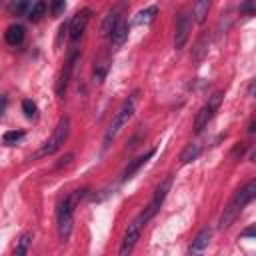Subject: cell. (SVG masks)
<instances>
[{
  "mask_svg": "<svg viewBox=\"0 0 256 256\" xmlns=\"http://www.w3.org/2000/svg\"><path fill=\"white\" fill-rule=\"evenodd\" d=\"M86 188L82 190H74L70 196H66L60 206H58V214H56V222H58V238L60 242H66L72 234V224H74V206L84 198Z\"/></svg>",
  "mask_w": 256,
  "mask_h": 256,
  "instance_id": "1",
  "label": "cell"
},
{
  "mask_svg": "<svg viewBox=\"0 0 256 256\" xmlns=\"http://www.w3.org/2000/svg\"><path fill=\"white\" fill-rule=\"evenodd\" d=\"M254 194H256V182L254 180H250L244 188H240L234 196H232V200L226 204V208H224V212H222V216H220V222H218V226L224 230V228H228L234 220H236V216L242 212V208L248 204V202H252V198H254Z\"/></svg>",
  "mask_w": 256,
  "mask_h": 256,
  "instance_id": "2",
  "label": "cell"
},
{
  "mask_svg": "<svg viewBox=\"0 0 256 256\" xmlns=\"http://www.w3.org/2000/svg\"><path fill=\"white\" fill-rule=\"evenodd\" d=\"M156 216V212L150 208V206H146V210L144 212H140L130 224H128V230H126V234H124V240H122V246H120V250H118V254L120 256H126V254H130L132 252V248L136 246V240L140 238V234H142V228L152 220Z\"/></svg>",
  "mask_w": 256,
  "mask_h": 256,
  "instance_id": "3",
  "label": "cell"
},
{
  "mask_svg": "<svg viewBox=\"0 0 256 256\" xmlns=\"http://www.w3.org/2000/svg\"><path fill=\"white\" fill-rule=\"evenodd\" d=\"M134 104H136V92L122 104V108L116 112V116H114V120L110 122V126H108V130H106V134H104V144H102V148L106 150L110 144H112V140L118 136V132L128 124V120H130V116L134 114Z\"/></svg>",
  "mask_w": 256,
  "mask_h": 256,
  "instance_id": "4",
  "label": "cell"
},
{
  "mask_svg": "<svg viewBox=\"0 0 256 256\" xmlns=\"http://www.w3.org/2000/svg\"><path fill=\"white\" fill-rule=\"evenodd\" d=\"M220 102H222V92H214V94L208 98V102L198 110V114H196V118H194V132H196V134L206 128V124L212 120L214 112L220 108Z\"/></svg>",
  "mask_w": 256,
  "mask_h": 256,
  "instance_id": "5",
  "label": "cell"
},
{
  "mask_svg": "<svg viewBox=\"0 0 256 256\" xmlns=\"http://www.w3.org/2000/svg\"><path fill=\"white\" fill-rule=\"evenodd\" d=\"M190 28H192V12L184 8L176 14V26H174V48L176 50L184 48V44L188 42Z\"/></svg>",
  "mask_w": 256,
  "mask_h": 256,
  "instance_id": "6",
  "label": "cell"
},
{
  "mask_svg": "<svg viewBox=\"0 0 256 256\" xmlns=\"http://www.w3.org/2000/svg\"><path fill=\"white\" fill-rule=\"evenodd\" d=\"M68 130H70V120H68V116H64V118H60L58 126L54 128L52 138L46 142V146L42 148L40 154H54V152L64 144V140L68 138Z\"/></svg>",
  "mask_w": 256,
  "mask_h": 256,
  "instance_id": "7",
  "label": "cell"
},
{
  "mask_svg": "<svg viewBox=\"0 0 256 256\" xmlns=\"http://www.w3.org/2000/svg\"><path fill=\"white\" fill-rule=\"evenodd\" d=\"M90 16H92V10L90 8H82L80 12H76L72 16V20L68 24V34H70V40L72 42H76L84 34V30H86V26L90 22Z\"/></svg>",
  "mask_w": 256,
  "mask_h": 256,
  "instance_id": "8",
  "label": "cell"
},
{
  "mask_svg": "<svg viewBox=\"0 0 256 256\" xmlns=\"http://www.w3.org/2000/svg\"><path fill=\"white\" fill-rule=\"evenodd\" d=\"M76 60H78V54L74 52V54L66 60L64 68L60 70V76H58V82H56V94H58V96H64V92H66V88H68V82H70V76H72V70H74Z\"/></svg>",
  "mask_w": 256,
  "mask_h": 256,
  "instance_id": "9",
  "label": "cell"
},
{
  "mask_svg": "<svg viewBox=\"0 0 256 256\" xmlns=\"http://www.w3.org/2000/svg\"><path fill=\"white\" fill-rule=\"evenodd\" d=\"M170 186H172V176H166L162 182H160V186L156 188V192H154V198H152V202L148 204L154 212H158V208L162 206V202H164V198H166V194L170 192Z\"/></svg>",
  "mask_w": 256,
  "mask_h": 256,
  "instance_id": "10",
  "label": "cell"
},
{
  "mask_svg": "<svg viewBox=\"0 0 256 256\" xmlns=\"http://www.w3.org/2000/svg\"><path fill=\"white\" fill-rule=\"evenodd\" d=\"M108 38H110V42H112L114 46L124 44V40L128 38V24H126L124 16H120V18H118V22L112 26V30H110Z\"/></svg>",
  "mask_w": 256,
  "mask_h": 256,
  "instance_id": "11",
  "label": "cell"
},
{
  "mask_svg": "<svg viewBox=\"0 0 256 256\" xmlns=\"http://www.w3.org/2000/svg\"><path fill=\"white\" fill-rule=\"evenodd\" d=\"M152 154H154V150H148L146 154H142V156L134 158V160H132V162H130V164H128V166L122 170V178H120V180H122V182H126L128 178H132V174L136 172V170H138L140 166H144V164H146V162L152 158Z\"/></svg>",
  "mask_w": 256,
  "mask_h": 256,
  "instance_id": "12",
  "label": "cell"
},
{
  "mask_svg": "<svg viewBox=\"0 0 256 256\" xmlns=\"http://www.w3.org/2000/svg\"><path fill=\"white\" fill-rule=\"evenodd\" d=\"M210 236H212V230L210 228H202L200 232H198V236L194 238V242H192V246L188 248V252L190 254H196V252H202L208 244H210Z\"/></svg>",
  "mask_w": 256,
  "mask_h": 256,
  "instance_id": "13",
  "label": "cell"
},
{
  "mask_svg": "<svg viewBox=\"0 0 256 256\" xmlns=\"http://www.w3.org/2000/svg\"><path fill=\"white\" fill-rule=\"evenodd\" d=\"M120 16H124V6H122V4H118L116 8H112V10L108 12V16L104 18V22H102V34H104V36H108V34H110L112 26L118 22V18H120Z\"/></svg>",
  "mask_w": 256,
  "mask_h": 256,
  "instance_id": "14",
  "label": "cell"
},
{
  "mask_svg": "<svg viewBox=\"0 0 256 256\" xmlns=\"http://www.w3.org/2000/svg\"><path fill=\"white\" fill-rule=\"evenodd\" d=\"M210 4H212V0H194L192 14H194V20L198 24H204V20L208 16V10H210Z\"/></svg>",
  "mask_w": 256,
  "mask_h": 256,
  "instance_id": "15",
  "label": "cell"
},
{
  "mask_svg": "<svg viewBox=\"0 0 256 256\" xmlns=\"http://www.w3.org/2000/svg\"><path fill=\"white\" fill-rule=\"evenodd\" d=\"M4 40H6L10 46L20 44V42L24 40V28H22L20 24H12V26H8V28H6V32H4Z\"/></svg>",
  "mask_w": 256,
  "mask_h": 256,
  "instance_id": "16",
  "label": "cell"
},
{
  "mask_svg": "<svg viewBox=\"0 0 256 256\" xmlns=\"http://www.w3.org/2000/svg\"><path fill=\"white\" fill-rule=\"evenodd\" d=\"M156 14H158V8L156 6H148L146 10H142V12H138V16L134 18V24L136 26H146V24H150V22H154V18H156Z\"/></svg>",
  "mask_w": 256,
  "mask_h": 256,
  "instance_id": "17",
  "label": "cell"
},
{
  "mask_svg": "<svg viewBox=\"0 0 256 256\" xmlns=\"http://www.w3.org/2000/svg\"><path fill=\"white\" fill-rule=\"evenodd\" d=\"M198 154H200V146H198V144H188V146L180 152V160H182L184 164H188V162L196 160Z\"/></svg>",
  "mask_w": 256,
  "mask_h": 256,
  "instance_id": "18",
  "label": "cell"
},
{
  "mask_svg": "<svg viewBox=\"0 0 256 256\" xmlns=\"http://www.w3.org/2000/svg\"><path fill=\"white\" fill-rule=\"evenodd\" d=\"M44 12H46V2H44V0H38V2L28 10V18L32 22H38L44 16Z\"/></svg>",
  "mask_w": 256,
  "mask_h": 256,
  "instance_id": "19",
  "label": "cell"
},
{
  "mask_svg": "<svg viewBox=\"0 0 256 256\" xmlns=\"http://www.w3.org/2000/svg\"><path fill=\"white\" fill-rule=\"evenodd\" d=\"M32 238H34V236H32V232L22 234V236H20V240H18V246H16V250H14V252H16L18 256H24V254L28 252V246L32 244Z\"/></svg>",
  "mask_w": 256,
  "mask_h": 256,
  "instance_id": "20",
  "label": "cell"
},
{
  "mask_svg": "<svg viewBox=\"0 0 256 256\" xmlns=\"http://www.w3.org/2000/svg\"><path fill=\"white\" fill-rule=\"evenodd\" d=\"M24 138V132L22 130H8L4 136H2V142L4 144H16L18 140Z\"/></svg>",
  "mask_w": 256,
  "mask_h": 256,
  "instance_id": "21",
  "label": "cell"
},
{
  "mask_svg": "<svg viewBox=\"0 0 256 256\" xmlns=\"http://www.w3.org/2000/svg\"><path fill=\"white\" fill-rule=\"evenodd\" d=\"M66 8V0H50V14L52 16H60Z\"/></svg>",
  "mask_w": 256,
  "mask_h": 256,
  "instance_id": "22",
  "label": "cell"
},
{
  "mask_svg": "<svg viewBox=\"0 0 256 256\" xmlns=\"http://www.w3.org/2000/svg\"><path fill=\"white\" fill-rule=\"evenodd\" d=\"M22 112H24V116L26 118H34L36 116V104L32 102V100H22Z\"/></svg>",
  "mask_w": 256,
  "mask_h": 256,
  "instance_id": "23",
  "label": "cell"
},
{
  "mask_svg": "<svg viewBox=\"0 0 256 256\" xmlns=\"http://www.w3.org/2000/svg\"><path fill=\"white\" fill-rule=\"evenodd\" d=\"M8 10H10V14H16V16L24 14V10H26V0H14Z\"/></svg>",
  "mask_w": 256,
  "mask_h": 256,
  "instance_id": "24",
  "label": "cell"
},
{
  "mask_svg": "<svg viewBox=\"0 0 256 256\" xmlns=\"http://www.w3.org/2000/svg\"><path fill=\"white\" fill-rule=\"evenodd\" d=\"M252 8H254V6H252V0H246V2L240 6V10H242V12H246V14H252V12H254Z\"/></svg>",
  "mask_w": 256,
  "mask_h": 256,
  "instance_id": "25",
  "label": "cell"
},
{
  "mask_svg": "<svg viewBox=\"0 0 256 256\" xmlns=\"http://www.w3.org/2000/svg\"><path fill=\"white\" fill-rule=\"evenodd\" d=\"M242 152H244V146H242V144H236L234 150H232V156H238V154L242 156Z\"/></svg>",
  "mask_w": 256,
  "mask_h": 256,
  "instance_id": "26",
  "label": "cell"
},
{
  "mask_svg": "<svg viewBox=\"0 0 256 256\" xmlns=\"http://www.w3.org/2000/svg\"><path fill=\"white\" fill-rule=\"evenodd\" d=\"M242 236H248V238H252V236H254V228H252V226H250V228H246V230L242 232Z\"/></svg>",
  "mask_w": 256,
  "mask_h": 256,
  "instance_id": "27",
  "label": "cell"
},
{
  "mask_svg": "<svg viewBox=\"0 0 256 256\" xmlns=\"http://www.w3.org/2000/svg\"><path fill=\"white\" fill-rule=\"evenodd\" d=\"M4 106H6V98H2V100H0V116L4 114Z\"/></svg>",
  "mask_w": 256,
  "mask_h": 256,
  "instance_id": "28",
  "label": "cell"
}]
</instances>
